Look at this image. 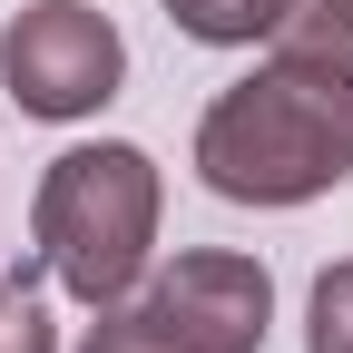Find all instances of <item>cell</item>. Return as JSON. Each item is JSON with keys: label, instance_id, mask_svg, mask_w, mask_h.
I'll return each mask as SVG.
<instances>
[{"label": "cell", "instance_id": "6da1fadb", "mask_svg": "<svg viewBox=\"0 0 353 353\" xmlns=\"http://www.w3.org/2000/svg\"><path fill=\"white\" fill-rule=\"evenodd\" d=\"M196 176L226 206H314L353 176V69L265 50L196 118Z\"/></svg>", "mask_w": 353, "mask_h": 353}, {"label": "cell", "instance_id": "7a4b0ae2", "mask_svg": "<svg viewBox=\"0 0 353 353\" xmlns=\"http://www.w3.org/2000/svg\"><path fill=\"white\" fill-rule=\"evenodd\" d=\"M157 157L128 148V138H88L69 157H50L30 196V236H39V275L59 294H79L88 314L118 294L148 285V255H157Z\"/></svg>", "mask_w": 353, "mask_h": 353}, {"label": "cell", "instance_id": "3957f363", "mask_svg": "<svg viewBox=\"0 0 353 353\" xmlns=\"http://www.w3.org/2000/svg\"><path fill=\"white\" fill-rule=\"evenodd\" d=\"M118 79H128V39L88 0H30L0 30V88L30 118H99L118 99Z\"/></svg>", "mask_w": 353, "mask_h": 353}, {"label": "cell", "instance_id": "277c9868", "mask_svg": "<svg viewBox=\"0 0 353 353\" xmlns=\"http://www.w3.org/2000/svg\"><path fill=\"white\" fill-rule=\"evenodd\" d=\"M157 10L187 39H206V50H255V39H275L285 0H157Z\"/></svg>", "mask_w": 353, "mask_h": 353}, {"label": "cell", "instance_id": "5b68a950", "mask_svg": "<svg viewBox=\"0 0 353 353\" xmlns=\"http://www.w3.org/2000/svg\"><path fill=\"white\" fill-rule=\"evenodd\" d=\"M265 50L353 69V0H285V20H275V39H265Z\"/></svg>", "mask_w": 353, "mask_h": 353}, {"label": "cell", "instance_id": "8992f818", "mask_svg": "<svg viewBox=\"0 0 353 353\" xmlns=\"http://www.w3.org/2000/svg\"><path fill=\"white\" fill-rule=\"evenodd\" d=\"M79 353H196V343L176 334L148 294H118V304H99V324L79 334Z\"/></svg>", "mask_w": 353, "mask_h": 353}, {"label": "cell", "instance_id": "52a82bcc", "mask_svg": "<svg viewBox=\"0 0 353 353\" xmlns=\"http://www.w3.org/2000/svg\"><path fill=\"white\" fill-rule=\"evenodd\" d=\"M304 353H353V255L324 265L304 294Z\"/></svg>", "mask_w": 353, "mask_h": 353}, {"label": "cell", "instance_id": "ba28073f", "mask_svg": "<svg viewBox=\"0 0 353 353\" xmlns=\"http://www.w3.org/2000/svg\"><path fill=\"white\" fill-rule=\"evenodd\" d=\"M0 353H59V324L50 304H39V275H0Z\"/></svg>", "mask_w": 353, "mask_h": 353}]
</instances>
